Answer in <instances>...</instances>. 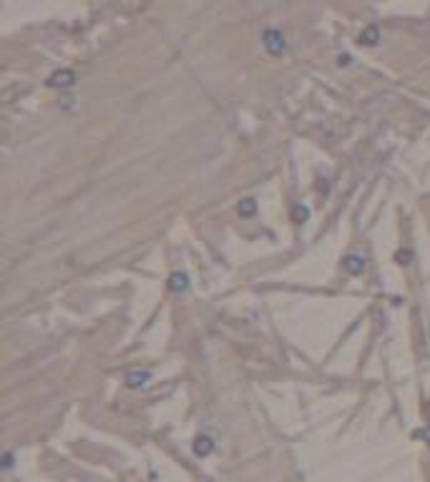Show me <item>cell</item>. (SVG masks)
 <instances>
[{
  "label": "cell",
  "mask_w": 430,
  "mask_h": 482,
  "mask_svg": "<svg viewBox=\"0 0 430 482\" xmlns=\"http://www.w3.org/2000/svg\"><path fill=\"white\" fill-rule=\"evenodd\" d=\"M186 286H189L186 274H171V279H169V289L171 291H186Z\"/></svg>",
  "instance_id": "5"
},
{
  "label": "cell",
  "mask_w": 430,
  "mask_h": 482,
  "mask_svg": "<svg viewBox=\"0 0 430 482\" xmlns=\"http://www.w3.org/2000/svg\"><path fill=\"white\" fill-rule=\"evenodd\" d=\"M377 40H380V30L375 25H367L360 33V46H377Z\"/></svg>",
  "instance_id": "3"
},
{
  "label": "cell",
  "mask_w": 430,
  "mask_h": 482,
  "mask_svg": "<svg viewBox=\"0 0 430 482\" xmlns=\"http://www.w3.org/2000/svg\"><path fill=\"white\" fill-rule=\"evenodd\" d=\"M73 80H75V75H73L71 70H56V73L48 78V85H51V88H68V85H73Z\"/></svg>",
  "instance_id": "2"
},
{
  "label": "cell",
  "mask_w": 430,
  "mask_h": 482,
  "mask_svg": "<svg viewBox=\"0 0 430 482\" xmlns=\"http://www.w3.org/2000/svg\"><path fill=\"white\" fill-rule=\"evenodd\" d=\"M307 216H309V211H307L304 206H297V208H294V218H297V221H304Z\"/></svg>",
  "instance_id": "9"
},
{
  "label": "cell",
  "mask_w": 430,
  "mask_h": 482,
  "mask_svg": "<svg viewBox=\"0 0 430 482\" xmlns=\"http://www.w3.org/2000/svg\"><path fill=\"white\" fill-rule=\"evenodd\" d=\"M148 382V372H129V384L131 387H143Z\"/></svg>",
  "instance_id": "6"
},
{
  "label": "cell",
  "mask_w": 430,
  "mask_h": 482,
  "mask_svg": "<svg viewBox=\"0 0 430 482\" xmlns=\"http://www.w3.org/2000/svg\"><path fill=\"white\" fill-rule=\"evenodd\" d=\"M342 264H345V269H347L350 274H360V272L365 269V259H362V256H355V254H350Z\"/></svg>",
  "instance_id": "4"
},
{
  "label": "cell",
  "mask_w": 430,
  "mask_h": 482,
  "mask_svg": "<svg viewBox=\"0 0 430 482\" xmlns=\"http://www.w3.org/2000/svg\"><path fill=\"white\" fill-rule=\"evenodd\" d=\"M262 46H264V51L269 53V56H282L287 51V38L282 30H277V28H269V30H264V35H262Z\"/></svg>",
  "instance_id": "1"
},
{
  "label": "cell",
  "mask_w": 430,
  "mask_h": 482,
  "mask_svg": "<svg viewBox=\"0 0 430 482\" xmlns=\"http://www.w3.org/2000/svg\"><path fill=\"white\" fill-rule=\"evenodd\" d=\"M254 211H257V201H254V199H244V201L239 204V213H242V216H252Z\"/></svg>",
  "instance_id": "8"
},
{
  "label": "cell",
  "mask_w": 430,
  "mask_h": 482,
  "mask_svg": "<svg viewBox=\"0 0 430 482\" xmlns=\"http://www.w3.org/2000/svg\"><path fill=\"white\" fill-rule=\"evenodd\" d=\"M214 445H212V440L209 437H199L197 440V445H194V450H197V455H209V450H212Z\"/></svg>",
  "instance_id": "7"
}]
</instances>
